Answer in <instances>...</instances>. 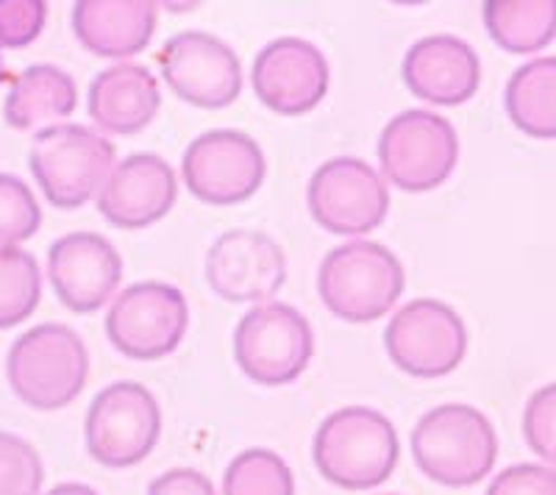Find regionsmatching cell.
<instances>
[{
	"instance_id": "21",
	"label": "cell",
	"mask_w": 556,
	"mask_h": 495,
	"mask_svg": "<svg viewBox=\"0 0 556 495\" xmlns=\"http://www.w3.org/2000/svg\"><path fill=\"white\" fill-rule=\"evenodd\" d=\"M76 106L78 87L70 73L56 64H31L14 78L3 117L17 131H28L39 123L64 120L76 112Z\"/></svg>"
},
{
	"instance_id": "29",
	"label": "cell",
	"mask_w": 556,
	"mask_h": 495,
	"mask_svg": "<svg viewBox=\"0 0 556 495\" xmlns=\"http://www.w3.org/2000/svg\"><path fill=\"white\" fill-rule=\"evenodd\" d=\"M48 20L45 0H0V48H26L39 39Z\"/></svg>"
},
{
	"instance_id": "32",
	"label": "cell",
	"mask_w": 556,
	"mask_h": 495,
	"mask_svg": "<svg viewBox=\"0 0 556 495\" xmlns=\"http://www.w3.org/2000/svg\"><path fill=\"white\" fill-rule=\"evenodd\" d=\"M45 495H98V490H92L89 484H81V482H64V484H56L53 490H48Z\"/></svg>"
},
{
	"instance_id": "27",
	"label": "cell",
	"mask_w": 556,
	"mask_h": 495,
	"mask_svg": "<svg viewBox=\"0 0 556 495\" xmlns=\"http://www.w3.org/2000/svg\"><path fill=\"white\" fill-rule=\"evenodd\" d=\"M45 465L39 452L14 432L0 429V495H39Z\"/></svg>"
},
{
	"instance_id": "22",
	"label": "cell",
	"mask_w": 556,
	"mask_h": 495,
	"mask_svg": "<svg viewBox=\"0 0 556 495\" xmlns=\"http://www.w3.org/2000/svg\"><path fill=\"white\" fill-rule=\"evenodd\" d=\"M506 115L518 131L534 140H556V56L526 62L504 89Z\"/></svg>"
},
{
	"instance_id": "24",
	"label": "cell",
	"mask_w": 556,
	"mask_h": 495,
	"mask_svg": "<svg viewBox=\"0 0 556 495\" xmlns=\"http://www.w3.org/2000/svg\"><path fill=\"white\" fill-rule=\"evenodd\" d=\"M42 299V270L34 254L17 245H0V329H12L37 312Z\"/></svg>"
},
{
	"instance_id": "28",
	"label": "cell",
	"mask_w": 556,
	"mask_h": 495,
	"mask_svg": "<svg viewBox=\"0 0 556 495\" xmlns=\"http://www.w3.org/2000/svg\"><path fill=\"white\" fill-rule=\"evenodd\" d=\"M523 437L531 452L556 468V381L534 390L526 401Z\"/></svg>"
},
{
	"instance_id": "7",
	"label": "cell",
	"mask_w": 556,
	"mask_h": 495,
	"mask_svg": "<svg viewBox=\"0 0 556 495\" xmlns=\"http://www.w3.org/2000/svg\"><path fill=\"white\" fill-rule=\"evenodd\" d=\"M379 165L384 181L404 192H431L443 187L459 162V134L429 109H406L379 137Z\"/></svg>"
},
{
	"instance_id": "25",
	"label": "cell",
	"mask_w": 556,
	"mask_h": 495,
	"mask_svg": "<svg viewBox=\"0 0 556 495\" xmlns=\"http://www.w3.org/2000/svg\"><path fill=\"white\" fill-rule=\"evenodd\" d=\"M223 495H295V477L270 448H248L228 462Z\"/></svg>"
},
{
	"instance_id": "4",
	"label": "cell",
	"mask_w": 556,
	"mask_h": 495,
	"mask_svg": "<svg viewBox=\"0 0 556 495\" xmlns=\"http://www.w3.org/2000/svg\"><path fill=\"white\" fill-rule=\"evenodd\" d=\"M406 270L390 248L354 240L331 248L317 270V292L326 309L345 323H374L399 304Z\"/></svg>"
},
{
	"instance_id": "16",
	"label": "cell",
	"mask_w": 556,
	"mask_h": 495,
	"mask_svg": "<svg viewBox=\"0 0 556 495\" xmlns=\"http://www.w3.org/2000/svg\"><path fill=\"white\" fill-rule=\"evenodd\" d=\"M48 279L56 299L76 315H89L114 301L123 281V256L103 234L73 231L48 251Z\"/></svg>"
},
{
	"instance_id": "18",
	"label": "cell",
	"mask_w": 556,
	"mask_h": 495,
	"mask_svg": "<svg viewBox=\"0 0 556 495\" xmlns=\"http://www.w3.org/2000/svg\"><path fill=\"white\" fill-rule=\"evenodd\" d=\"M406 89L434 106H462L481 87V62L473 45L454 34L417 39L401 64Z\"/></svg>"
},
{
	"instance_id": "3",
	"label": "cell",
	"mask_w": 556,
	"mask_h": 495,
	"mask_svg": "<svg viewBox=\"0 0 556 495\" xmlns=\"http://www.w3.org/2000/svg\"><path fill=\"white\" fill-rule=\"evenodd\" d=\"M7 379L26 407L37 412L64 409L87 388V343L64 323L34 326L9 348Z\"/></svg>"
},
{
	"instance_id": "34",
	"label": "cell",
	"mask_w": 556,
	"mask_h": 495,
	"mask_svg": "<svg viewBox=\"0 0 556 495\" xmlns=\"http://www.w3.org/2000/svg\"><path fill=\"white\" fill-rule=\"evenodd\" d=\"M384 495H395V493H384Z\"/></svg>"
},
{
	"instance_id": "17",
	"label": "cell",
	"mask_w": 556,
	"mask_h": 495,
	"mask_svg": "<svg viewBox=\"0 0 556 495\" xmlns=\"http://www.w3.org/2000/svg\"><path fill=\"white\" fill-rule=\"evenodd\" d=\"M176 170L156 153H131L114 165L98 192V212L121 231L148 229L176 206Z\"/></svg>"
},
{
	"instance_id": "2",
	"label": "cell",
	"mask_w": 556,
	"mask_h": 495,
	"mask_svg": "<svg viewBox=\"0 0 556 495\" xmlns=\"http://www.w3.org/2000/svg\"><path fill=\"white\" fill-rule=\"evenodd\" d=\"M409 445L420 473L443 487H473L498 459L495 426L470 404L429 409L412 429Z\"/></svg>"
},
{
	"instance_id": "6",
	"label": "cell",
	"mask_w": 556,
	"mask_h": 495,
	"mask_svg": "<svg viewBox=\"0 0 556 495\" xmlns=\"http://www.w3.org/2000/svg\"><path fill=\"white\" fill-rule=\"evenodd\" d=\"M315 331L306 315L285 301L253 306L235 329V359L260 388H287L309 368Z\"/></svg>"
},
{
	"instance_id": "13",
	"label": "cell",
	"mask_w": 556,
	"mask_h": 495,
	"mask_svg": "<svg viewBox=\"0 0 556 495\" xmlns=\"http://www.w3.org/2000/svg\"><path fill=\"white\" fill-rule=\"evenodd\" d=\"M167 87L198 109H226L242 92V62L226 39L208 31H181L156 56Z\"/></svg>"
},
{
	"instance_id": "26",
	"label": "cell",
	"mask_w": 556,
	"mask_h": 495,
	"mask_svg": "<svg viewBox=\"0 0 556 495\" xmlns=\"http://www.w3.org/2000/svg\"><path fill=\"white\" fill-rule=\"evenodd\" d=\"M42 226V210L31 187L12 173H0V245L31 240Z\"/></svg>"
},
{
	"instance_id": "5",
	"label": "cell",
	"mask_w": 556,
	"mask_h": 495,
	"mask_svg": "<svg viewBox=\"0 0 556 495\" xmlns=\"http://www.w3.org/2000/svg\"><path fill=\"white\" fill-rule=\"evenodd\" d=\"M117 151L96 128L59 123L37 131L28 151V167L48 204L56 210H81L106 185L117 165Z\"/></svg>"
},
{
	"instance_id": "10",
	"label": "cell",
	"mask_w": 556,
	"mask_h": 495,
	"mask_svg": "<svg viewBox=\"0 0 556 495\" xmlns=\"http://www.w3.org/2000/svg\"><path fill=\"white\" fill-rule=\"evenodd\" d=\"M392 365L415 379H443L468 354V326L440 299H415L401 306L384 329Z\"/></svg>"
},
{
	"instance_id": "30",
	"label": "cell",
	"mask_w": 556,
	"mask_h": 495,
	"mask_svg": "<svg viewBox=\"0 0 556 495\" xmlns=\"http://www.w3.org/2000/svg\"><path fill=\"white\" fill-rule=\"evenodd\" d=\"M484 495H556V470L548 465H513L490 482Z\"/></svg>"
},
{
	"instance_id": "12",
	"label": "cell",
	"mask_w": 556,
	"mask_h": 495,
	"mask_svg": "<svg viewBox=\"0 0 556 495\" xmlns=\"http://www.w3.org/2000/svg\"><path fill=\"white\" fill-rule=\"evenodd\" d=\"M265 176V151L251 134L237 128L201 134L181 156L184 187L208 206L242 204L256 195Z\"/></svg>"
},
{
	"instance_id": "19",
	"label": "cell",
	"mask_w": 556,
	"mask_h": 495,
	"mask_svg": "<svg viewBox=\"0 0 556 495\" xmlns=\"http://www.w3.org/2000/svg\"><path fill=\"white\" fill-rule=\"evenodd\" d=\"M159 3L153 0H78L73 34L101 59H131L151 45Z\"/></svg>"
},
{
	"instance_id": "11",
	"label": "cell",
	"mask_w": 556,
	"mask_h": 495,
	"mask_svg": "<svg viewBox=\"0 0 556 495\" xmlns=\"http://www.w3.org/2000/svg\"><path fill=\"white\" fill-rule=\"evenodd\" d=\"M306 206L323 231L337 237H365L387 220L390 187L365 160L334 156L312 173Z\"/></svg>"
},
{
	"instance_id": "31",
	"label": "cell",
	"mask_w": 556,
	"mask_h": 495,
	"mask_svg": "<svg viewBox=\"0 0 556 495\" xmlns=\"http://www.w3.org/2000/svg\"><path fill=\"white\" fill-rule=\"evenodd\" d=\"M148 495H217L215 484L195 468H173L148 484Z\"/></svg>"
},
{
	"instance_id": "14",
	"label": "cell",
	"mask_w": 556,
	"mask_h": 495,
	"mask_svg": "<svg viewBox=\"0 0 556 495\" xmlns=\"http://www.w3.org/2000/svg\"><path fill=\"white\" fill-rule=\"evenodd\" d=\"M203 279L228 304H267L287 281L285 248L265 231L231 229L206 251Z\"/></svg>"
},
{
	"instance_id": "8",
	"label": "cell",
	"mask_w": 556,
	"mask_h": 495,
	"mask_svg": "<svg viewBox=\"0 0 556 495\" xmlns=\"http://www.w3.org/2000/svg\"><path fill=\"white\" fill-rule=\"evenodd\" d=\"M162 437V407L139 381H114L92 398L84 420L89 457L103 468H134Z\"/></svg>"
},
{
	"instance_id": "23",
	"label": "cell",
	"mask_w": 556,
	"mask_h": 495,
	"mask_svg": "<svg viewBox=\"0 0 556 495\" xmlns=\"http://www.w3.org/2000/svg\"><path fill=\"white\" fill-rule=\"evenodd\" d=\"M484 28L501 51L526 56L556 39V0H486Z\"/></svg>"
},
{
	"instance_id": "33",
	"label": "cell",
	"mask_w": 556,
	"mask_h": 495,
	"mask_svg": "<svg viewBox=\"0 0 556 495\" xmlns=\"http://www.w3.org/2000/svg\"><path fill=\"white\" fill-rule=\"evenodd\" d=\"M3 78H7V67H3V53H0V84H3Z\"/></svg>"
},
{
	"instance_id": "15",
	"label": "cell",
	"mask_w": 556,
	"mask_h": 495,
	"mask_svg": "<svg viewBox=\"0 0 556 495\" xmlns=\"http://www.w3.org/2000/svg\"><path fill=\"white\" fill-rule=\"evenodd\" d=\"M331 71L326 53L301 37H278L267 42L251 67V87L262 106L276 115H306L329 92Z\"/></svg>"
},
{
	"instance_id": "1",
	"label": "cell",
	"mask_w": 556,
	"mask_h": 495,
	"mask_svg": "<svg viewBox=\"0 0 556 495\" xmlns=\"http://www.w3.org/2000/svg\"><path fill=\"white\" fill-rule=\"evenodd\" d=\"M401 440L392 420L374 407H342L323 420L312 459L323 479L342 490H374L399 465Z\"/></svg>"
},
{
	"instance_id": "9",
	"label": "cell",
	"mask_w": 556,
	"mask_h": 495,
	"mask_svg": "<svg viewBox=\"0 0 556 495\" xmlns=\"http://www.w3.org/2000/svg\"><path fill=\"white\" fill-rule=\"evenodd\" d=\"M190 304L178 287L137 281L117 292L106 312V337L114 348L137 363H156L184 343Z\"/></svg>"
},
{
	"instance_id": "20",
	"label": "cell",
	"mask_w": 556,
	"mask_h": 495,
	"mask_svg": "<svg viewBox=\"0 0 556 495\" xmlns=\"http://www.w3.org/2000/svg\"><path fill=\"white\" fill-rule=\"evenodd\" d=\"M89 117L98 128L117 137H131L156 120L162 109L159 81L148 67L131 62L112 64L89 84Z\"/></svg>"
}]
</instances>
